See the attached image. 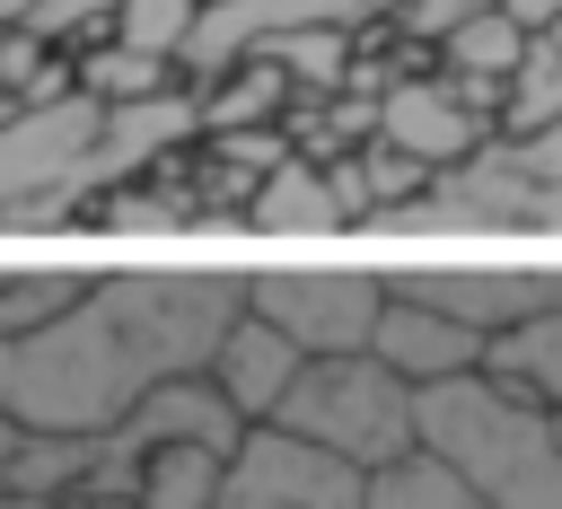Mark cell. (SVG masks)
I'll use <instances>...</instances> for the list:
<instances>
[{
    "instance_id": "obj_1",
    "label": "cell",
    "mask_w": 562,
    "mask_h": 509,
    "mask_svg": "<svg viewBox=\"0 0 562 509\" xmlns=\"http://www.w3.org/2000/svg\"><path fill=\"white\" fill-rule=\"evenodd\" d=\"M246 316V272H105L88 298L0 342V412L35 439H97L149 386L211 369Z\"/></svg>"
},
{
    "instance_id": "obj_2",
    "label": "cell",
    "mask_w": 562,
    "mask_h": 509,
    "mask_svg": "<svg viewBox=\"0 0 562 509\" xmlns=\"http://www.w3.org/2000/svg\"><path fill=\"white\" fill-rule=\"evenodd\" d=\"M422 448L448 456L492 509H562V412L509 395L483 369L422 386Z\"/></svg>"
},
{
    "instance_id": "obj_3",
    "label": "cell",
    "mask_w": 562,
    "mask_h": 509,
    "mask_svg": "<svg viewBox=\"0 0 562 509\" xmlns=\"http://www.w3.org/2000/svg\"><path fill=\"white\" fill-rule=\"evenodd\" d=\"M281 430L290 439H316L325 456L378 474L395 456L422 448V386L395 377L378 351H342V360H307L290 404H281Z\"/></svg>"
},
{
    "instance_id": "obj_4",
    "label": "cell",
    "mask_w": 562,
    "mask_h": 509,
    "mask_svg": "<svg viewBox=\"0 0 562 509\" xmlns=\"http://www.w3.org/2000/svg\"><path fill=\"white\" fill-rule=\"evenodd\" d=\"M386 272H342V263H281V272H246V307L272 316L307 360H342L378 342L386 316Z\"/></svg>"
},
{
    "instance_id": "obj_5",
    "label": "cell",
    "mask_w": 562,
    "mask_h": 509,
    "mask_svg": "<svg viewBox=\"0 0 562 509\" xmlns=\"http://www.w3.org/2000/svg\"><path fill=\"white\" fill-rule=\"evenodd\" d=\"M211 509H369V474L325 456L316 439H290L281 421H263L228 456V483Z\"/></svg>"
},
{
    "instance_id": "obj_6",
    "label": "cell",
    "mask_w": 562,
    "mask_h": 509,
    "mask_svg": "<svg viewBox=\"0 0 562 509\" xmlns=\"http://www.w3.org/2000/svg\"><path fill=\"white\" fill-rule=\"evenodd\" d=\"M386 290L474 325L483 342L527 325V316H544V307H562V272L553 263H422V272H386Z\"/></svg>"
},
{
    "instance_id": "obj_7",
    "label": "cell",
    "mask_w": 562,
    "mask_h": 509,
    "mask_svg": "<svg viewBox=\"0 0 562 509\" xmlns=\"http://www.w3.org/2000/svg\"><path fill=\"white\" fill-rule=\"evenodd\" d=\"M299 369H307V351H299L272 316H255V307H246V316L228 325V342L211 351V386H220L255 430H263V421H281V404H290Z\"/></svg>"
},
{
    "instance_id": "obj_8",
    "label": "cell",
    "mask_w": 562,
    "mask_h": 509,
    "mask_svg": "<svg viewBox=\"0 0 562 509\" xmlns=\"http://www.w3.org/2000/svg\"><path fill=\"white\" fill-rule=\"evenodd\" d=\"M395 377H413V386H448V377H474L483 369V333L474 325H457V316H439V307H422V298H386V316H378V342H369Z\"/></svg>"
},
{
    "instance_id": "obj_9",
    "label": "cell",
    "mask_w": 562,
    "mask_h": 509,
    "mask_svg": "<svg viewBox=\"0 0 562 509\" xmlns=\"http://www.w3.org/2000/svg\"><path fill=\"white\" fill-rule=\"evenodd\" d=\"M237 448H246V439H237ZM237 448H220V439H176V448L140 456V474H132V509H211L220 483H228V456H237Z\"/></svg>"
},
{
    "instance_id": "obj_10",
    "label": "cell",
    "mask_w": 562,
    "mask_h": 509,
    "mask_svg": "<svg viewBox=\"0 0 562 509\" xmlns=\"http://www.w3.org/2000/svg\"><path fill=\"white\" fill-rule=\"evenodd\" d=\"M483 377H501L509 395L562 412V307H544V316L492 333V342H483Z\"/></svg>"
},
{
    "instance_id": "obj_11",
    "label": "cell",
    "mask_w": 562,
    "mask_h": 509,
    "mask_svg": "<svg viewBox=\"0 0 562 509\" xmlns=\"http://www.w3.org/2000/svg\"><path fill=\"white\" fill-rule=\"evenodd\" d=\"M378 123H386L395 158H465L474 149V114L457 97H439V88H395Z\"/></svg>"
},
{
    "instance_id": "obj_12",
    "label": "cell",
    "mask_w": 562,
    "mask_h": 509,
    "mask_svg": "<svg viewBox=\"0 0 562 509\" xmlns=\"http://www.w3.org/2000/svg\"><path fill=\"white\" fill-rule=\"evenodd\" d=\"M369 509H492V500H483L448 456L413 448V456H395V465L369 474Z\"/></svg>"
},
{
    "instance_id": "obj_13",
    "label": "cell",
    "mask_w": 562,
    "mask_h": 509,
    "mask_svg": "<svg viewBox=\"0 0 562 509\" xmlns=\"http://www.w3.org/2000/svg\"><path fill=\"white\" fill-rule=\"evenodd\" d=\"M448 61H457L465 79H501V88H509V79H518V61H527V26L492 0V9H474V18L448 35Z\"/></svg>"
},
{
    "instance_id": "obj_14",
    "label": "cell",
    "mask_w": 562,
    "mask_h": 509,
    "mask_svg": "<svg viewBox=\"0 0 562 509\" xmlns=\"http://www.w3.org/2000/svg\"><path fill=\"white\" fill-rule=\"evenodd\" d=\"M79 298H88V272H0V342L70 316Z\"/></svg>"
},
{
    "instance_id": "obj_15",
    "label": "cell",
    "mask_w": 562,
    "mask_h": 509,
    "mask_svg": "<svg viewBox=\"0 0 562 509\" xmlns=\"http://www.w3.org/2000/svg\"><path fill=\"white\" fill-rule=\"evenodd\" d=\"M123 44L132 53H184L193 26H202V0H123Z\"/></svg>"
},
{
    "instance_id": "obj_16",
    "label": "cell",
    "mask_w": 562,
    "mask_h": 509,
    "mask_svg": "<svg viewBox=\"0 0 562 509\" xmlns=\"http://www.w3.org/2000/svg\"><path fill=\"white\" fill-rule=\"evenodd\" d=\"M509 123H562V53H536L527 44V61H518V79H509Z\"/></svg>"
},
{
    "instance_id": "obj_17",
    "label": "cell",
    "mask_w": 562,
    "mask_h": 509,
    "mask_svg": "<svg viewBox=\"0 0 562 509\" xmlns=\"http://www.w3.org/2000/svg\"><path fill=\"white\" fill-rule=\"evenodd\" d=\"M263 219H290V228H334V219H342V184L325 193V184H307V176H281V184L263 193Z\"/></svg>"
},
{
    "instance_id": "obj_18",
    "label": "cell",
    "mask_w": 562,
    "mask_h": 509,
    "mask_svg": "<svg viewBox=\"0 0 562 509\" xmlns=\"http://www.w3.org/2000/svg\"><path fill=\"white\" fill-rule=\"evenodd\" d=\"M474 9H492V0H422V26H430V35H457Z\"/></svg>"
},
{
    "instance_id": "obj_19",
    "label": "cell",
    "mask_w": 562,
    "mask_h": 509,
    "mask_svg": "<svg viewBox=\"0 0 562 509\" xmlns=\"http://www.w3.org/2000/svg\"><path fill=\"white\" fill-rule=\"evenodd\" d=\"M518 26H544V18H562V0H501Z\"/></svg>"
},
{
    "instance_id": "obj_20",
    "label": "cell",
    "mask_w": 562,
    "mask_h": 509,
    "mask_svg": "<svg viewBox=\"0 0 562 509\" xmlns=\"http://www.w3.org/2000/svg\"><path fill=\"white\" fill-rule=\"evenodd\" d=\"M0 509H132V500H9L0 491Z\"/></svg>"
},
{
    "instance_id": "obj_21",
    "label": "cell",
    "mask_w": 562,
    "mask_h": 509,
    "mask_svg": "<svg viewBox=\"0 0 562 509\" xmlns=\"http://www.w3.org/2000/svg\"><path fill=\"white\" fill-rule=\"evenodd\" d=\"M9 456H18V421L0 412V483H9Z\"/></svg>"
},
{
    "instance_id": "obj_22",
    "label": "cell",
    "mask_w": 562,
    "mask_h": 509,
    "mask_svg": "<svg viewBox=\"0 0 562 509\" xmlns=\"http://www.w3.org/2000/svg\"><path fill=\"white\" fill-rule=\"evenodd\" d=\"M18 9H35V0H0V18H18Z\"/></svg>"
}]
</instances>
